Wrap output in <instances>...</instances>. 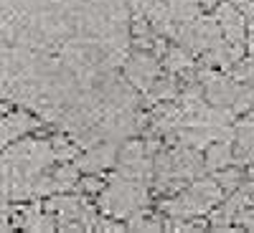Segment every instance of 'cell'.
I'll return each mask as SVG.
<instances>
[{"label": "cell", "mask_w": 254, "mask_h": 233, "mask_svg": "<svg viewBox=\"0 0 254 233\" xmlns=\"http://www.w3.org/2000/svg\"><path fill=\"white\" fill-rule=\"evenodd\" d=\"M231 162V147L229 142H219L214 147H208L206 152V165L208 167H226Z\"/></svg>", "instance_id": "cell-10"}, {"label": "cell", "mask_w": 254, "mask_h": 233, "mask_svg": "<svg viewBox=\"0 0 254 233\" xmlns=\"http://www.w3.org/2000/svg\"><path fill=\"white\" fill-rule=\"evenodd\" d=\"M8 114V107H5V104H0V117H5Z\"/></svg>", "instance_id": "cell-13"}, {"label": "cell", "mask_w": 254, "mask_h": 233, "mask_svg": "<svg viewBox=\"0 0 254 233\" xmlns=\"http://www.w3.org/2000/svg\"><path fill=\"white\" fill-rule=\"evenodd\" d=\"M201 162L193 150H173L158 160V180L160 185L171 183H186L193 175H198Z\"/></svg>", "instance_id": "cell-3"}, {"label": "cell", "mask_w": 254, "mask_h": 233, "mask_svg": "<svg viewBox=\"0 0 254 233\" xmlns=\"http://www.w3.org/2000/svg\"><path fill=\"white\" fill-rule=\"evenodd\" d=\"M36 127H38V122L31 114H26V112H15V114L0 117V150H5L13 140L28 135L31 130H36Z\"/></svg>", "instance_id": "cell-6"}, {"label": "cell", "mask_w": 254, "mask_h": 233, "mask_svg": "<svg viewBox=\"0 0 254 233\" xmlns=\"http://www.w3.org/2000/svg\"><path fill=\"white\" fill-rule=\"evenodd\" d=\"M239 173L237 170H224V173H219L216 175V183H219V187L224 190V187H237L239 185Z\"/></svg>", "instance_id": "cell-12"}, {"label": "cell", "mask_w": 254, "mask_h": 233, "mask_svg": "<svg viewBox=\"0 0 254 233\" xmlns=\"http://www.w3.org/2000/svg\"><path fill=\"white\" fill-rule=\"evenodd\" d=\"M221 200V187L216 180H198L193 185H188L183 193L165 203V213L173 218H193L201 213H208L214 205H219Z\"/></svg>", "instance_id": "cell-2"}, {"label": "cell", "mask_w": 254, "mask_h": 233, "mask_svg": "<svg viewBox=\"0 0 254 233\" xmlns=\"http://www.w3.org/2000/svg\"><path fill=\"white\" fill-rule=\"evenodd\" d=\"M115 162L120 165V175H125V178L145 180L150 175V155H147V147L142 142H130L117 155Z\"/></svg>", "instance_id": "cell-4"}, {"label": "cell", "mask_w": 254, "mask_h": 233, "mask_svg": "<svg viewBox=\"0 0 254 233\" xmlns=\"http://www.w3.org/2000/svg\"><path fill=\"white\" fill-rule=\"evenodd\" d=\"M117 160V150H115V144H94L89 147L87 152H84L79 160H76V167L84 173H99V170H107L110 165H115Z\"/></svg>", "instance_id": "cell-7"}, {"label": "cell", "mask_w": 254, "mask_h": 233, "mask_svg": "<svg viewBox=\"0 0 254 233\" xmlns=\"http://www.w3.org/2000/svg\"><path fill=\"white\" fill-rule=\"evenodd\" d=\"M127 79H130L135 87L140 89H150L153 84L158 81V74H160V66L158 61L150 56V53H135L130 61H127Z\"/></svg>", "instance_id": "cell-5"}, {"label": "cell", "mask_w": 254, "mask_h": 233, "mask_svg": "<svg viewBox=\"0 0 254 233\" xmlns=\"http://www.w3.org/2000/svg\"><path fill=\"white\" fill-rule=\"evenodd\" d=\"M237 157L242 162H254V124H244L237 135Z\"/></svg>", "instance_id": "cell-9"}, {"label": "cell", "mask_w": 254, "mask_h": 233, "mask_svg": "<svg viewBox=\"0 0 254 233\" xmlns=\"http://www.w3.org/2000/svg\"><path fill=\"white\" fill-rule=\"evenodd\" d=\"M147 205V187L145 180L135 178H112L99 190V208L112 218H132Z\"/></svg>", "instance_id": "cell-1"}, {"label": "cell", "mask_w": 254, "mask_h": 233, "mask_svg": "<svg viewBox=\"0 0 254 233\" xmlns=\"http://www.w3.org/2000/svg\"><path fill=\"white\" fill-rule=\"evenodd\" d=\"M165 66L171 71H183L190 66V56L183 48H171L168 51V58H165Z\"/></svg>", "instance_id": "cell-11"}, {"label": "cell", "mask_w": 254, "mask_h": 233, "mask_svg": "<svg viewBox=\"0 0 254 233\" xmlns=\"http://www.w3.org/2000/svg\"><path fill=\"white\" fill-rule=\"evenodd\" d=\"M219 26L229 36V44H239L244 36V18L234 5H221L219 10Z\"/></svg>", "instance_id": "cell-8"}]
</instances>
